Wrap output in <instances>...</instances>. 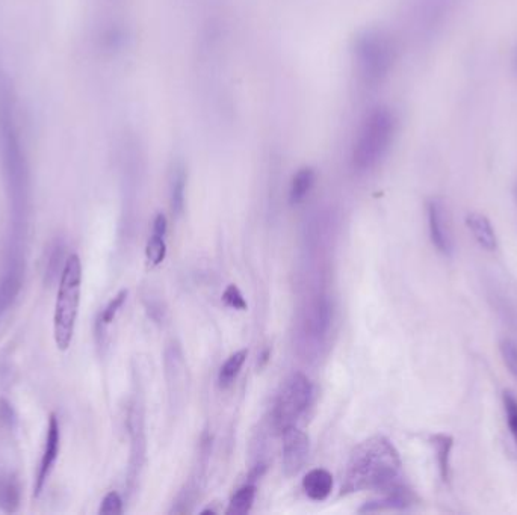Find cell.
Here are the masks:
<instances>
[{"mask_svg": "<svg viewBox=\"0 0 517 515\" xmlns=\"http://www.w3.org/2000/svg\"><path fill=\"white\" fill-rule=\"evenodd\" d=\"M401 469L400 454L391 441L381 435L368 438L351 452L341 496L360 491L386 493L403 484Z\"/></svg>", "mask_w": 517, "mask_h": 515, "instance_id": "6da1fadb", "label": "cell"}, {"mask_svg": "<svg viewBox=\"0 0 517 515\" xmlns=\"http://www.w3.org/2000/svg\"><path fill=\"white\" fill-rule=\"evenodd\" d=\"M397 117L386 106L372 109L360 126L353 147V165L357 171L377 167L391 149L397 133Z\"/></svg>", "mask_w": 517, "mask_h": 515, "instance_id": "7a4b0ae2", "label": "cell"}, {"mask_svg": "<svg viewBox=\"0 0 517 515\" xmlns=\"http://www.w3.org/2000/svg\"><path fill=\"white\" fill-rule=\"evenodd\" d=\"M82 263L78 254L67 259L56 293L55 313H53V339L59 351H67L75 336L81 304Z\"/></svg>", "mask_w": 517, "mask_h": 515, "instance_id": "3957f363", "label": "cell"}, {"mask_svg": "<svg viewBox=\"0 0 517 515\" xmlns=\"http://www.w3.org/2000/svg\"><path fill=\"white\" fill-rule=\"evenodd\" d=\"M397 43L383 29H366L354 41V59L360 78L369 85L380 84L397 61Z\"/></svg>", "mask_w": 517, "mask_h": 515, "instance_id": "277c9868", "label": "cell"}, {"mask_svg": "<svg viewBox=\"0 0 517 515\" xmlns=\"http://www.w3.org/2000/svg\"><path fill=\"white\" fill-rule=\"evenodd\" d=\"M312 384L304 374L291 375L283 384L273 411V423L277 432L283 434L295 426L312 399Z\"/></svg>", "mask_w": 517, "mask_h": 515, "instance_id": "5b68a950", "label": "cell"}, {"mask_svg": "<svg viewBox=\"0 0 517 515\" xmlns=\"http://www.w3.org/2000/svg\"><path fill=\"white\" fill-rule=\"evenodd\" d=\"M283 470L286 476H294L303 469L309 458V437L301 429L289 428L283 432Z\"/></svg>", "mask_w": 517, "mask_h": 515, "instance_id": "8992f818", "label": "cell"}, {"mask_svg": "<svg viewBox=\"0 0 517 515\" xmlns=\"http://www.w3.org/2000/svg\"><path fill=\"white\" fill-rule=\"evenodd\" d=\"M165 369H167L168 389H170L171 405L177 407L185 395L186 363L182 349L177 343L168 346L165 351Z\"/></svg>", "mask_w": 517, "mask_h": 515, "instance_id": "52a82bcc", "label": "cell"}, {"mask_svg": "<svg viewBox=\"0 0 517 515\" xmlns=\"http://www.w3.org/2000/svg\"><path fill=\"white\" fill-rule=\"evenodd\" d=\"M428 229H430L431 242L439 253L451 256L452 239L449 232L448 215L445 204L440 200H430L427 204Z\"/></svg>", "mask_w": 517, "mask_h": 515, "instance_id": "ba28073f", "label": "cell"}, {"mask_svg": "<svg viewBox=\"0 0 517 515\" xmlns=\"http://www.w3.org/2000/svg\"><path fill=\"white\" fill-rule=\"evenodd\" d=\"M330 325H332V304L329 298L321 295L313 301L307 313L304 321V336L310 342H321L329 333Z\"/></svg>", "mask_w": 517, "mask_h": 515, "instance_id": "9c48e42d", "label": "cell"}, {"mask_svg": "<svg viewBox=\"0 0 517 515\" xmlns=\"http://www.w3.org/2000/svg\"><path fill=\"white\" fill-rule=\"evenodd\" d=\"M59 446H61V431H59V422L55 414L49 419V428H47L46 448H44L43 458H41L40 470H38L37 484H35V496L43 491L44 484L49 479L56 460H58Z\"/></svg>", "mask_w": 517, "mask_h": 515, "instance_id": "30bf717a", "label": "cell"}, {"mask_svg": "<svg viewBox=\"0 0 517 515\" xmlns=\"http://www.w3.org/2000/svg\"><path fill=\"white\" fill-rule=\"evenodd\" d=\"M415 496L406 484L397 485L392 490L381 494L380 499L365 503L359 512H378L386 509H404L412 505Z\"/></svg>", "mask_w": 517, "mask_h": 515, "instance_id": "8fae6325", "label": "cell"}, {"mask_svg": "<svg viewBox=\"0 0 517 515\" xmlns=\"http://www.w3.org/2000/svg\"><path fill=\"white\" fill-rule=\"evenodd\" d=\"M303 490L307 497L316 502L326 500L333 490V476L332 473L327 472L326 469L310 470L303 479Z\"/></svg>", "mask_w": 517, "mask_h": 515, "instance_id": "7c38bea8", "label": "cell"}, {"mask_svg": "<svg viewBox=\"0 0 517 515\" xmlns=\"http://www.w3.org/2000/svg\"><path fill=\"white\" fill-rule=\"evenodd\" d=\"M466 224H468V229L471 230L472 236L480 244V247L487 251H495L498 248L495 230H493L492 223L487 219V216L478 212L468 213Z\"/></svg>", "mask_w": 517, "mask_h": 515, "instance_id": "4fadbf2b", "label": "cell"}, {"mask_svg": "<svg viewBox=\"0 0 517 515\" xmlns=\"http://www.w3.org/2000/svg\"><path fill=\"white\" fill-rule=\"evenodd\" d=\"M165 235H167V218L162 213H159L153 223V232L150 236L149 244L146 248L147 260L150 265H161L167 256V244H165Z\"/></svg>", "mask_w": 517, "mask_h": 515, "instance_id": "5bb4252c", "label": "cell"}, {"mask_svg": "<svg viewBox=\"0 0 517 515\" xmlns=\"http://www.w3.org/2000/svg\"><path fill=\"white\" fill-rule=\"evenodd\" d=\"M431 445L436 451L437 466L443 481L449 482L451 478V451L454 446V438L446 434H434L430 438Z\"/></svg>", "mask_w": 517, "mask_h": 515, "instance_id": "9a60e30c", "label": "cell"}, {"mask_svg": "<svg viewBox=\"0 0 517 515\" xmlns=\"http://www.w3.org/2000/svg\"><path fill=\"white\" fill-rule=\"evenodd\" d=\"M247 357V349H242V351L235 352V354L227 358L226 363L221 366L220 374H218V386L221 389H229V387L233 386Z\"/></svg>", "mask_w": 517, "mask_h": 515, "instance_id": "2e32d148", "label": "cell"}, {"mask_svg": "<svg viewBox=\"0 0 517 515\" xmlns=\"http://www.w3.org/2000/svg\"><path fill=\"white\" fill-rule=\"evenodd\" d=\"M316 174L312 168H301L291 182V189H289V201L291 204H298L307 197L310 189L315 185Z\"/></svg>", "mask_w": 517, "mask_h": 515, "instance_id": "e0dca14e", "label": "cell"}, {"mask_svg": "<svg viewBox=\"0 0 517 515\" xmlns=\"http://www.w3.org/2000/svg\"><path fill=\"white\" fill-rule=\"evenodd\" d=\"M256 485L247 484L244 487L239 488L235 494H233L232 500H230L229 508H227V514L229 515H245L253 508L254 499H256Z\"/></svg>", "mask_w": 517, "mask_h": 515, "instance_id": "ac0fdd59", "label": "cell"}, {"mask_svg": "<svg viewBox=\"0 0 517 515\" xmlns=\"http://www.w3.org/2000/svg\"><path fill=\"white\" fill-rule=\"evenodd\" d=\"M185 188L186 173L185 168L177 167L171 179V209L174 215L180 216L185 209Z\"/></svg>", "mask_w": 517, "mask_h": 515, "instance_id": "d6986e66", "label": "cell"}, {"mask_svg": "<svg viewBox=\"0 0 517 515\" xmlns=\"http://www.w3.org/2000/svg\"><path fill=\"white\" fill-rule=\"evenodd\" d=\"M499 351H501L502 360L507 366L510 374L517 380V345L510 339H502L499 343Z\"/></svg>", "mask_w": 517, "mask_h": 515, "instance_id": "ffe728a7", "label": "cell"}, {"mask_svg": "<svg viewBox=\"0 0 517 515\" xmlns=\"http://www.w3.org/2000/svg\"><path fill=\"white\" fill-rule=\"evenodd\" d=\"M127 300V290H121L115 295V298H112L109 301L108 306L105 307V310L102 312V316H100V324L108 327L109 324L114 322L115 316L120 312L121 307L124 306Z\"/></svg>", "mask_w": 517, "mask_h": 515, "instance_id": "44dd1931", "label": "cell"}, {"mask_svg": "<svg viewBox=\"0 0 517 515\" xmlns=\"http://www.w3.org/2000/svg\"><path fill=\"white\" fill-rule=\"evenodd\" d=\"M19 505V491L17 487L11 482H2L0 484V506L5 511L13 512Z\"/></svg>", "mask_w": 517, "mask_h": 515, "instance_id": "7402d4cb", "label": "cell"}, {"mask_svg": "<svg viewBox=\"0 0 517 515\" xmlns=\"http://www.w3.org/2000/svg\"><path fill=\"white\" fill-rule=\"evenodd\" d=\"M502 402H504L508 428H510L511 435H513L514 441L517 443V399L514 398L513 393L504 392Z\"/></svg>", "mask_w": 517, "mask_h": 515, "instance_id": "603a6c76", "label": "cell"}, {"mask_svg": "<svg viewBox=\"0 0 517 515\" xmlns=\"http://www.w3.org/2000/svg\"><path fill=\"white\" fill-rule=\"evenodd\" d=\"M223 303L226 304L227 307H230V309L239 310V312H244L248 307L244 295H242L241 290H239L236 284H229V286L226 287L223 293Z\"/></svg>", "mask_w": 517, "mask_h": 515, "instance_id": "cb8c5ba5", "label": "cell"}, {"mask_svg": "<svg viewBox=\"0 0 517 515\" xmlns=\"http://www.w3.org/2000/svg\"><path fill=\"white\" fill-rule=\"evenodd\" d=\"M100 514L117 515L123 512V500L117 491H111L106 494L105 499L102 500V505L99 509Z\"/></svg>", "mask_w": 517, "mask_h": 515, "instance_id": "d4e9b609", "label": "cell"}, {"mask_svg": "<svg viewBox=\"0 0 517 515\" xmlns=\"http://www.w3.org/2000/svg\"><path fill=\"white\" fill-rule=\"evenodd\" d=\"M511 65H513L514 75L517 76V44L513 50V58H511Z\"/></svg>", "mask_w": 517, "mask_h": 515, "instance_id": "484cf974", "label": "cell"}, {"mask_svg": "<svg viewBox=\"0 0 517 515\" xmlns=\"http://www.w3.org/2000/svg\"><path fill=\"white\" fill-rule=\"evenodd\" d=\"M513 195H514V200H516V203H517V179L514 180Z\"/></svg>", "mask_w": 517, "mask_h": 515, "instance_id": "4316f807", "label": "cell"}]
</instances>
